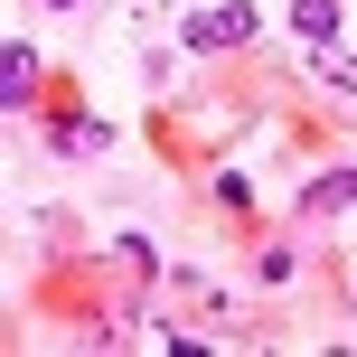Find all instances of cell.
<instances>
[{"mask_svg":"<svg viewBox=\"0 0 357 357\" xmlns=\"http://www.w3.org/2000/svg\"><path fill=\"white\" fill-rule=\"evenodd\" d=\"M301 207H310V216H329V207H357V169H329V178H310V188H301Z\"/></svg>","mask_w":357,"mask_h":357,"instance_id":"5","label":"cell"},{"mask_svg":"<svg viewBox=\"0 0 357 357\" xmlns=\"http://www.w3.org/2000/svg\"><path fill=\"white\" fill-rule=\"evenodd\" d=\"M56 151H66V160H94V151H113V123H104V113H56Z\"/></svg>","mask_w":357,"mask_h":357,"instance_id":"3","label":"cell"},{"mask_svg":"<svg viewBox=\"0 0 357 357\" xmlns=\"http://www.w3.org/2000/svg\"><path fill=\"white\" fill-rule=\"evenodd\" d=\"M254 29H264V19H254V0H216V10H197V19H188L178 38H188L197 56H216V47H245Z\"/></svg>","mask_w":357,"mask_h":357,"instance_id":"1","label":"cell"},{"mask_svg":"<svg viewBox=\"0 0 357 357\" xmlns=\"http://www.w3.org/2000/svg\"><path fill=\"white\" fill-rule=\"evenodd\" d=\"M38 104V56H29V38H10L0 47V113H29Z\"/></svg>","mask_w":357,"mask_h":357,"instance_id":"2","label":"cell"},{"mask_svg":"<svg viewBox=\"0 0 357 357\" xmlns=\"http://www.w3.org/2000/svg\"><path fill=\"white\" fill-rule=\"evenodd\" d=\"M291 29H301L310 47H339V29H348V19H339V0H291Z\"/></svg>","mask_w":357,"mask_h":357,"instance_id":"4","label":"cell"}]
</instances>
